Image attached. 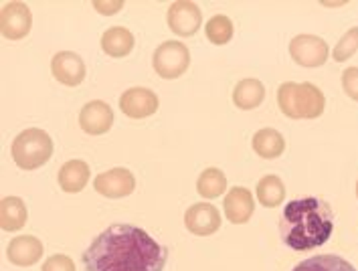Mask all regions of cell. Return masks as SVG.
Segmentation results:
<instances>
[{
    "label": "cell",
    "mask_w": 358,
    "mask_h": 271,
    "mask_svg": "<svg viewBox=\"0 0 358 271\" xmlns=\"http://www.w3.org/2000/svg\"><path fill=\"white\" fill-rule=\"evenodd\" d=\"M169 249L152 235L117 223L99 233L81 255L87 271H164Z\"/></svg>",
    "instance_id": "6da1fadb"
},
{
    "label": "cell",
    "mask_w": 358,
    "mask_h": 271,
    "mask_svg": "<svg viewBox=\"0 0 358 271\" xmlns=\"http://www.w3.org/2000/svg\"><path fill=\"white\" fill-rule=\"evenodd\" d=\"M334 231V213L320 196L294 198L280 217L282 241L294 251L308 253L330 241Z\"/></svg>",
    "instance_id": "7a4b0ae2"
},
{
    "label": "cell",
    "mask_w": 358,
    "mask_h": 271,
    "mask_svg": "<svg viewBox=\"0 0 358 271\" xmlns=\"http://www.w3.org/2000/svg\"><path fill=\"white\" fill-rule=\"evenodd\" d=\"M278 105L289 119H316L326 110V96L314 83L285 81L278 89Z\"/></svg>",
    "instance_id": "3957f363"
},
{
    "label": "cell",
    "mask_w": 358,
    "mask_h": 271,
    "mask_svg": "<svg viewBox=\"0 0 358 271\" xmlns=\"http://www.w3.org/2000/svg\"><path fill=\"white\" fill-rule=\"evenodd\" d=\"M55 150L53 138L41 128L22 130L10 146V154L20 170H37L45 166Z\"/></svg>",
    "instance_id": "277c9868"
},
{
    "label": "cell",
    "mask_w": 358,
    "mask_h": 271,
    "mask_svg": "<svg viewBox=\"0 0 358 271\" xmlns=\"http://www.w3.org/2000/svg\"><path fill=\"white\" fill-rule=\"evenodd\" d=\"M190 65L189 47L180 41H164L152 55V67L162 79H176L187 73Z\"/></svg>",
    "instance_id": "5b68a950"
},
{
    "label": "cell",
    "mask_w": 358,
    "mask_h": 271,
    "mask_svg": "<svg viewBox=\"0 0 358 271\" xmlns=\"http://www.w3.org/2000/svg\"><path fill=\"white\" fill-rule=\"evenodd\" d=\"M289 55L294 59V63H298L300 67L316 69L328 61L330 47L318 35H306L303 33V35H298L289 41Z\"/></svg>",
    "instance_id": "8992f818"
},
{
    "label": "cell",
    "mask_w": 358,
    "mask_h": 271,
    "mask_svg": "<svg viewBox=\"0 0 358 271\" xmlns=\"http://www.w3.org/2000/svg\"><path fill=\"white\" fill-rule=\"evenodd\" d=\"M166 24L176 37H192L203 27V10L190 0H176L166 10Z\"/></svg>",
    "instance_id": "52a82bcc"
},
{
    "label": "cell",
    "mask_w": 358,
    "mask_h": 271,
    "mask_svg": "<svg viewBox=\"0 0 358 271\" xmlns=\"http://www.w3.org/2000/svg\"><path fill=\"white\" fill-rule=\"evenodd\" d=\"M31 29H33V13L24 2L13 0V2H6L2 6V10H0V31H2L4 39H24L31 33Z\"/></svg>",
    "instance_id": "ba28073f"
},
{
    "label": "cell",
    "mask_w": 358,
    "mask_h": 271,
    "mask_svg": "<svg viewBox=\"0 0 358 271\" xmlns=\"http://www.w3.org/2000/svg\"><path fill=\"white\" fill-rule=\"evenodd\" d=\"M160 108L158 96L148 87H130L120 96V110L122 114L132 119H144L154 116Z\"/></svg>",
    "instance_id": "9c48e42d"
},
{
    "label": "cell",
    "mask_w": 358,
    "mask_h": 271,
    "mask_svg": "<svg viewBox=\"0 0 358 271\" xmlns=\"http://www.w3.org/2000/svg\"><path fill=\"white\" fill-rule=\"evenodd\" d=\"M94 189L106 198H124L136 191V176L128 168H112L95 176Z\"/></svg>",
    "instance_id": "30bf717a"
},
{
    "label": "cell",
    "mask_w": 358,
    "mask_h": 271,
    "mask_svg": "<svg viewBox=\"0 0 358 271\" xmlns=\"http://www.w3.org/2000/svg\"><path fill=\"white\" fill-rule=\"evenodd\" d=\"M221 213L210 203H196L185 213V227L187 231L196 237H208L221 229Z\"/></svg>",
    "instance_id": "8fae6325"
},
{
    "label": "cell",
    "mask_w": 358,
    "mask_h": 271,
    "mask_svg": "<svg viewBox=\"0 0 358 271\" xmlns=\"http://www.w3.org/2000/svg\"><path fill=\"white\" fill-rule=\"evenodd\" d=\"M113 119H115V116H113L110 103H106L101 99L87 101L79 112V126L85 134L90 136L108 134L112 130Z\"/></svg>",
    "instance_id": "7c38bea8"
},
{
    "label": "cell",
    "mask_w": 358,
    "mask_h": 271,
    "mask_svg": "<svg viewBox=\"0 0 358 271\" xmlns=\"http://www.w3.org/2000/svg\"><path fill=\"white\" fill-rule=\"evenodd\" d=\"M51 73L59 83L67 87H77L83 83L87 67L81 55H77L73 51H59L55 57L51 59Z\"/></svg>",
    "instance_id": "4fadbf2b"
},
{
    "label": "cell",
    "mask_w": 358,
    "mask_h": 271,
    "mask_svg": "<svg viewBox=\"0 0 358 271\" xmlns=\"http://www.w3.org/2000/svg\"><path fill=\"white\" fill-rule=\"evenodd\" d=\"M45 247L35 235H19L8 241L6 245V257L17 268H31L43 259Z\"/></svg>",
    "instance_id": "5bb4252c"
},
{
    "label": "cell",
    "mask_w": 358,
    "mask_h": 271,
    "mask_svg": "<svg viewBox=\"0 0 358 271\" xmlns=\"http://www.w3.org/2000/svg\"><path fill=\"white\" fill-rule=\"evenodd\" d=\"M223 211L229 223L233 225H245L255 213V198L245 186H233L229 189L225 200H223Z\"/></svg>",
    "instance_id": "9a60e30c"
},
{
    "label": "cell",
    "mask_w": 358,
    "mask_h": 271,
    "mask_svg": "<svg viewBox=\"0 0 358 271\" xmlns=\"http://www.w3.org/2000/svg\"><path fill=\"white\" fill-rule=\"evenodd\" d=\"M90 178H92L90 164L83 162V160H77V158L76 160L65 162L59 168V173H57V182H59L61 191H65V193L69 194L81 193L87 186Z\"/></svg>",
    "instance_id": "2e32d148"
},
{
    "label": "cell",
    "mask_w": 358,
    "mask_h": 271,
    "mask_svg": "<svg viewBox=\"0 0 358 271\" xmlns=\"http://www.w3.org/2000/svg\"><path fill=\"white\" fill-rule=\"evenodd\" d=\"M134 45H136V39H134L132 31L126 27H110L101 35V51L108 57H128L134 51Z\"/></svg>",
    "instance_id": "e0dca14e"
},
{
    "label": "cell",
    "mask_w": 358,
    "mask_h": 271,
    "mask_svg": "<svg viewBox=\"0 0 358 271\" xmlns=\"http://www.w3.org/2000/svg\"><path fill=\"white\" fill-rule=\"evenodd\" d=\"M265 99V85L255 78H245L241 79L235 89H233V103L235 108L249 112V110H255L264 103Z\"/></svg>",
    "instance_id": "ac0fdd59"
},
{
    "label": "cell",
    "mask_w": 358,
    "mask_h": 271,
    "mask_svg": "<svg viewBox=\"0 0 358 271\" xmlns=\"http://www.w3.org/2000/svg\"><path fill=\"white\" fill-rule=\"evenodd\" d=\"M27 205L20 196H4L0 203V227L2 231H20L27 225Z\"/></svg>",
    "instance_id": "d6986e66"
},
{
    "label": "cell",
    "mask_w": 358,
    "mask_h": 271,
    "mask_svg": "<svg viewBox=\"0 0 358 271\" xmlns=\"http://www.w3.org/2000/svg\"><path fill=\"white\" fill-rule=\"evenodd\" d=\"M251 146H253V152L259 158L273 160V158H280L283 154L285 138L282 136V132H278L273 128H262L253 134Z\"/></svg>",
    "instance_id": "ffe728a7"
},
{
    "label": "cell",
    "mask_w": 358,
    "mask_h": 271,
    "mask_svg": "<svg viewBox=\"0 0 358 271\" xmlns=\"http://www.w3.org/2000/svg\"><path fill=\"white\" fill-rule=\"evenodd\" d=\"M255 196L265 209H275L285 200V184L278 175H265L257 186H255Z\"/></svg>",
    "instance_id": "44dd1931"
},
{
    "label": "cell",
    "mask_w": 358,
    "mask_h": 271,
    "mask_svg": "<svg viewBox=\"0 0 358 271\" xmlns=\"http://www.w3.org/2000/svg\"><path fill=\"white\" fill-rule=\"evenodd\" d=\"M227 186H229V182H227L225 173L221 168H215V166L205 168L196 178V193L201 194L203 198H207V200L223 196Z\"/></svg>",
    "instance_id": "7402d4cb"
},
{
    "label": "cell",
    "mask_w": 358,
    "mask_h": 271,
    "mask_svg": "<svg viewBox=\"0 0 358 271\" xmlns=\"http://www.w3.org/2000/svg\"><path fill=\"white\" fill-rule=\"evenodd\" d=\"M292 271H357L352 263L342 259L340 255H314L310 259H303Z\"/></svg>",
    "instance_id": "603a6c76"
},
{
    "label": "cell",
    "mask_w": 358,
    "mask_h": 271,
    "mask_svg": "<svg viewBox=\"0 0 358 271\" xmlns=\"http://www.w3.org/2000/svg\"><path fill=\"white\" fill-rule=\"evenodd\" d=\"M205 35H207L208 43L221 47L227 45L229 41L233 39L235 35V27H233V20L229 19L227 15H215L207 20L205 24Z\"/></svg>",
    "instance_id": "cb8c5ba5"
},
{
    "label": "cell",
    "mask_w": 358,
    "mask_h": 271,
    "mask_svg": "<svg viewBox=\"0 0 358 271\" xmlns=\"http://www.w3.org/2000/svg\"><path fill=\"white\" fill-rule=\"evenodd\" d=\"M358 51V27H352V29H348L344 35H342V39L338 41V45L334 47V51H332V59L334 61H348L350 57H355Z\"/></svg>",
    "instance_id": "d4e9b609"
},
{
    "label": "cell",
    "mask_w": 358,
    "mask_h": 271,
    "mask_svg": "<svg viewBox=\"0 0 358 271\" xmlns=\"http://www.w3.org/2000/svg\"><path fill=\"white\" fill-rule=\"evenodd\" d=\"M41 271H76V263L71 257L63 255V253H57V255H51L45 263Z\"/></svg>",
    "instance_id": "484cf974"
},
{
    "label": "cell",
    "mask_w": 358,
    "mask_h": 271,
    "mask_svg": "<svg viewBox=\"0 0 358 271\" xmlns=\"http://www.w3.org/2000/svg\"><path fill=\"white\" fill-rule=\"evenodd\" d=\"M340 81H342L344 94L350 97V99L358 101V67H348V69H344Z\"/></svg>",
    "instance_id": "4316f807"
},
{
    "label": "cell",
    "mask_w": 358,
    "mask_h": 271,
    "mask_svg": "<svg viewBox=\"0 0 358 271\" xmlns=\"http://www.w3.org/2000/svg\"><path fill=\"white\" fill-rule=\"evenodd\" d=\"M94 8L99 15H103V17H112V15H117L124 8V0H112V2H108V0H95Z\"/></svg>",
    "instance_id": "83f0119b"
},
{
    "label": "cell",
    "mask_w": 358,
    "mask_h": 271,
    "mask_svg": "<svg viewBox=\"0 0 358 271\" xmlns=\"http://www.w3.org/2000/svg\"><path fill=\"white\" fill-rule=\"evenodd\" d=\"M357 198H358V180H357Z\"/></svg>",
    "instance_id": "f1b7e54d"
}]
</instances>
